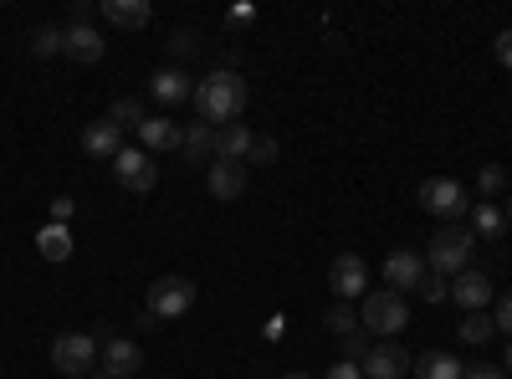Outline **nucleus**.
I'll return each instance as SVG.
<instances>
[{
    "label": "nucleus",
    "mask_w": 512,
    "mask_h": 379,
    "mask_svg": "<svg viewBox=\"0 0 512 379\" xmlns=\"http://www.w3.org/2000/svg\"><path fill=\"white\" fill-rule=\"evenodd\" d=\"M251 103V82L236 72V67H216L210 77L195 82V108H200V123H210V129H226V123H236Z\"/></svg>",
    "instance_id": "nucleus-1"
},
{
    "label": "nucleus",
    "mask_w": 512,
    "mask_h": 379,
    "mask_svg": "<svg viewBox=\"0 0 512 379\" xmlns=\"http://www.w3.org/2000/svg\"><path fill=\"white\" fill-rule=\"evenodd\" d=\"M472 251H477V236H472V226H441L436 236H431V246H425V267H431L436 277H456V272H466L472 267Z\"/></svg>",
    "instance_id": "nucleus-2"
},
{
    "label": "nucleus",
    "mask_w": 512,
    "mask_h": 379,
    "mask_svg": "<svg viewBox=\"0 0 512 379\" xmlns=\"http://www.w3.org/2000/svg\"><path fill=\"white\" fill-rule=\"evenodd\" d=\"M405 323H410V303L400 298V292H390V287H374V292H364L359 328H369L374 339H379V333H400Z\"/></svg>",
    "instance_id": "nucleus-3"
},
{
    "label": "nucleus",
    "mask_w": 512,
    "mask_h": 379,
    "mask_svg": "<svg viewBox=\"0 0 512 379\" xmlns=\"http://www.w3.org/2000/svg\"><path fill=\"white\" fill-rule=\"evenodd\" d=\"M98 359H103V339H93V333H57L52 339V364L62 374H72V379L93 374Z\"/></svg>",
    "instance_id": "nucleus-4"
},
{
    "label": "nucleus",
    "mask_w": 512,
    "mask_h": 379,
    "mask_svg": "<svg viewBox=\"0 0 512 379\" xmlns=\"http://www.w3.org/2000/svg\"><path fill=\"white\" fill-rule=\"evenodd\" d=\"M144 308H149V318H185L195 308V282L190 277H159V282H149Z\"/></svg>",
    "instance_id": "nucleus-5"
},
{
    "label": "nucleus",
    "mask_w": 512,
    "mask_h": 379,
    "mask_svg": "<svg viewBox=\"0 0 512 379\" xmlns=\"http://www.w3.org/2000/svg\"><path fill=\"white\" fill-rule=\"evenodd\" d=\"M420 205L431 210V216H441L446 226H461V216L472 210V200H466L461 180H446V175H436V180H420Z\"/></svg>",
    "instance_id": "nucleus-6"
},
{
    "label": "nucleus",
    "mask_w": 512,
    "mask_h": 379,
    "mask_svg": "<svg viewBox=\"0 0 512 379\" xmlns=\"http://www.w3.org/2000/svg\"><path fill=\"white\" fill-rule=\"evenodd\" d=\"M113 180H118L123 190H134V195H149V190L159 185V164H154V154H149V149L123 144V149H118V159H113Z\"/></svg>",
    "instance_id": "nucleus-7"
},
{
    "label": "nucleus",
    "mask_w": 512,
    "mask_h": 379,
    "mask_svg": "<svg viewBox=\"0 0 512 379\" xmlns=\"http://www.w3.org/2000/svg\"><path fill=\"white\" fill-rule=\"evenodd\" d=\"M328 282H333L338 298H364L369 292V262L359 257V251H344V257H333Z\"/></svg>",
    "instance_id": "nucleus-8"
},
{
    "label": "nucleus",
    "mask_w": 512,
    "mask_h": 379,
    "mask_svg": "<svg viewBox=\"0 0 512 379\" xmlns=\"http://www.w3.org/2000/svg\"><path fill=\"white\" fill-rule=\"evenodd\" d=\"M425 272H431V267H425L415 251H390V257H384V282H390V292H400V298H405V292H420Z\"/></svg>",
    "instance_id": "nucleus-9"
},
{
    "label": "nucleus",
    "mask_w": 512,
    "mask_h": 379,
    "mask_svg": "<svg viewBox=\"0 0 512 379\" xmlns=\"http://www.w3.org/2000/svg\"><path fill=\"white\" fill-rule=\"evenodd\" d=\"M139 364H144L139 344H134V339H118V333H108V339H103V359H98V369H103V374H113V379H134V374H139Z\"/></svg>",
    "instance_id": "nucleus-10"
},
{
    "label": "nucleus",
    "mask_w": 512,
    "mask_h": 379,
    "mask_svg": "<svg viewBox=\"0 0 512 379\" xmlns=\"http://www.w3.org/2000/svg\"><path fill=\"white\" fill-rule=\"evenodd\" d=\"M451 298H456V308H466V313H482V308L492 303V277L477 272V267L456 272V277H451Z\"/></svg>",
    "instance_id": "nucleus-11"
},
{
    "label": "nucleus",
    "mask_w": 512,
    "mask_h": 379,
    "mask_svg": "<svg viewBox=\"0 0 512 379\" xmlns=\"http://www.w3.org/2000/svg\"><path fill=\"white\" fill-rule=\"evenodd\" d=\"M410 364H415L410 349H400V344H374L369 359H364L359 369H364V379H405Z\"/></svg>",
    "instance_id": "nucleus-12"
},
{
    "label": "nucleus",
    "mask_w": 512,
    "mask_h": 379,
    "mask_svg": "<svg viewBox=\"0 0 512 379\" xmlns=\"http://www.w3.org/2000/svg\"><path fill=\"white\" fill-rule=\"evenodd\" d=\"M205 185H210V195H216V200H241V195H246V164L216 159V164L205 170Z\"/></svg>",
    "instance_id": "nucleus-13"
},
{
    "label": "nucleus",
    "mask_w": 512,
    "mask_h": 379,
    "mask_svg": "<svg viewBox=\"0 0 512 379\" xmlns=\"http://www.w3.org/2000/svg\"><path fill=\"white\" fill-rule=\"evenodd\" d=\"M62 57H72V62H103V36L93 31V26H67L62 31Z\"/></svg>",
    "instance_id": "nucleus-14"
},
{
    "label": "nucleus",
    "mask_w": 512,
    "mask_h": 379,
    "mask_svg": "<svg viewBox=\"0 0 512 379\" xmlns=\"http://www.w3.org/2000/svg\"><path fill=\"white\" fill-rule=\"evenodd\" d=\"M82 149H88L93 159H118L123 129H118L113 118H98V123H88V129H82Z\"/></svg>",
    "instance_id": "nucleus-15"
},
{
    "label": "nucleus",
    "mask_w": 512,
    "mask_h": 379,
    "mask_svg": "<svg viewBox=\"0 0 512 379\" xmlns=\"http://www.w3.org/2000/svg\"><path fill=\"white\" fill-rule=\"evenodd\" d=\"M180 123L175 118H144L139 123V149H149V154H164V149H180Z\"/></svg>",
    "instance_id": "nucleus-16"
},
{
    "label": "nucleus",
    "mask_w": 512,
    "mask_h": 379,
    "mask_svg": "<svg viewBox=\"0 0 512 379\" xmlns=\"http://www.w3.org/2000/svg\"><path fill=\"white\" fill-rule=\"evenodd\" d=\"M149 93H154L159 103H185V98H195V82H190V72H180V67H164V72L149 77Z\"/></svg>",
    "instance_id": "nucleus-17"
},
{
    "label": "nucleus",
    "mask_w": 512,
    "mask_h": 379,
    "mask_svg": "<svg viewBox=\"0 0 512 379\" xmlns=\"http://www.w3.org/2000/svg\"><path fill=\"white\" fill-rule=\"evenodd\" d=\"M103 16L113 26H123V31H144L154 21V6L149 0H103Z\"/></svg>",
    "instance_id": "nucleus-18"
},
{
    "label": "nucleus",
    "mask_w": 512,
    "mask_h": 379,
    "mask_svg": "<svg viewBox=\"0 0 512 379\" xmlns=\"http://www.w3.org/2000/svg\"><path fill=\"white\" fill-rule=\"evenodd\" d=\"M410 369H415L420 379H461V374H466V364H461L456 354H446V349H425Z\"/></svg>",
    "instance_id": "nucleus-19"
},
{
    "label": "nucleus",
    "mask_w": 512,
    "mask_h": 379,
    "mask_svg": "<svg viewBox=\"0 0 512 379\" xmlns=\"http://www.w3.org/2000/svg\"><path fill=\"white\" fill-rule=\"evenodd\" d=\"M180 154L190 164H210L216 159V129H210V123H190V129L180 134Z\"/></svg>",
    "instance_id": "nucleus-20"
},
{
    "label": "nucleus",
    "mask_w": 512,
    "mask_h": 379,
    "mask_svg": "<svg viewBox=\"0 0 512 379\" xmlns=\"http://www.w3.org/2000/svg\"><path fill=\"white\" fill-rule=\"evenodd\" d=\"M251 144H256V134L246 129V123H226V129H216V159H236V164H246Z\"/></svg>",
    "instance_id": "nucleus-21"
},
{
    "label": "nucleus",
    "mask_w": 512,
    "mask_h": 379,
    "mask_svg": "<svg viewBox=\"0 0 512 379\" xmlns=\"http://www.w3.org/2000/svg\"><path fill=\"white\" fill-rule=\"evenodd\" d=\"M36 246H41V257H47V262H67L72 257V236H67V226H41L36 231Z\"/></svg>",
    "instance_id": "nucleus-22"
},
{
    "label": "nucleus",
    "mask_w": 512,
    "mask_h": 379,
    "mask_svg": "<svg viewBox=\"0 0 512 379\" xmlns=\"http://www.w3.org/2000/svg\"><path fill=\"white\" fill-rule=\"evenodd\" d=\"M108 118L118 123V129H134V134H139V123H144L149 113H144V103H139V98H118V103L108 108Z\"/></svg>",
    "instance_id": "nucleus-23"
},
{
    "label": "nucleus",
    "mask_w": 512,
    "mask_h": 379,
    "mask_svg": "<svg viewBox=\"0 0 512 379\" xmlns=\"http://www.w3.org/2000/svg\"><path fill=\"white\" fill-rule=\"evenodd\" d=\"M492 333H497V323H492L487 313H466V318H461V339H466V344H492Z\"/></svg>",
    "instance_id": "nucleus-24"
},
{
    "label": "nucleus",
    "mask_w": 512,
    "mask_h": 379,
    "mask_svg": "<svg viewBox=\"0 0 512 379\" xmlns=\"http://www.w3.org/2000/svg\"><path fill=\"white\" fill-rule=\"evenodd\" d=\"M497 231H502V210H497L492 200H487V205H472V236H487V241H492Z\"/></svg>",
    "instance_id": "nucleus-25"
},
{
    "label": "nucleus",
    "mask_w": 512,
    "mask_h": 379,
    "mask_svg": "<svg viewBox=\"0 0 512 379\" xmlns=\"http://www.w3.org/2000/svg\"><path fill=\"white\" fill-rule=\"evenodd\" d=\"M31 52H36V57H57V52H62V26H36Z\"/></svg>",
    "instance_id": "nucleus-26"
},
{
    "label": "nucleus",
    "mask_w": 512,
    "mask_h": 379,
    "mask_svg": "<svg viewBox=\"0 0 512 379\" xmlns=\"http://www.w3.org/2000/svg\"><path fill=\"white\" fill-rule=\"evenodd\" d=\"M369 349H374V333H369V328H359V333H349V339H344V359H349V364H364Z\"/></svg>",
    "instance_id": "nucleus-27"
},
{
    "label": "nucleus",
    "mask_w": 512,
    "mask_h": 379,
    "mask_svg": "<svg viewBox=\"0 0 512 379\" xmlns=\"http://www.w3.org/2000/svg\"><path fill=\"white\" fill-rule=\"evenodd\" d=\"M323 323H328V328H333V333H338V339H349V333H359V318H354V313H349V308H344V303H333V308H328V318H323Z\"/></svg>",
    "instance_id": "nucleus-28"
},
{
    "label": "nucleus",
    "mask_w": 512,
    "mask_h": 379,
    "mask_svg": "<svg viewBox=\"0 0 512 379\" xmlns=\"http://www.w3.org/2000/svg\"><path fill=\"white\" fill-rule=\"evenodd\" d=\"M420 298H425V303H441V298H451V282H446V277H436V272H425V282H420Z\"/></svg>",
    "instance_id": "nucleus-29"
},
{
    "label": "nucleus",
    "mask_w": 512,
    "mask_h": 379,
    "mask_svg": "<svg viewBox=\"0 0 512 379\" xmlns=\"http://www.w3.org/2000/svg\"><path fill=\"white\" fill-rule=\"evenodd\" d=\"M477 185H482V195H497V190L507 185V175H502V164H482V175H477Z\"/></svg>",
    "instance_id": "nucleus-30"
},
{
    "label": "nucleus",
    "mask_w": 512,
    "mask_h": 379,
    "mask_svg": "<svg viewBox=\"0 0 512 379\" xmlns=\"http://www.w3.org/2000/svg\"><path fill=\"white\" fill-rule=\"evenodd\" d=\"M282 149H277V139H256L251 144V154H246V164H272Z\"/></svg>",
    "instance_id": "nucleus-31"
},
{
    "label": "nucleus",
    "mask_w": 512,
    "mask_h": 379,
    "mask_svg": "<svg viewBox=\"0 0 512 379\" xmlns=\"http://www.w3.org/2000/svg\"><path fill=\"white\" fill-rule=\"evenodd\" d=\"M169 52H180V57L200 52V36H195V31H175V36H169Z\"/></svg>",
    "instance_id": "nucleus-32"
},
{
    "label": "nucleus",
    "mask_w": 512,
    "mask_h": 379,
    "mask_svg": "<svg viewBox=\"0 0 512 379\" xmlns=\"http://www.w3.org/2000/svg\"><path fill=\"white\" fill-rule=\"evenodd\" d=\"M492 323H497L502 333H512V292H502V298H497V313H492Z\"/></svg>",
    "instance_id": "nucleus-33"
},
{
    "label": "nucleus",
    "mask_w": 512,
    "mask_h": 379,
    "mask_svg": "<svg viewBox=\"0 0 512 379\" xmlns=\"http://www.w3.org/2000/svg\"><path fill=\"white\" fill-rule=\"evenodd\" d=\"M461 379H502V364H466Z\"/></svg>",
    "instance_id": "nucleus-34"
},
{
    "label": "nucleus",
    "mask_w": 512,
    "mask_h": 379,
    "mask_svg": "<svg viewBox=\"0 0 512 379\" xmlns=\"http://www.w3.org/2000/svg\"><path fill=\"white\" fill-rule=\"evenodd\" d=\"M328 379H364V369H359V364H349V359H338V364L328 369Z\"/></svg>",
    "instance_id": "nucleus-35"
},
{
    "label": "nucleus",
    "mask_w": 512,
    "mask_h": 379,
    "mask_svg": "<svg viewBox=\"0 0 512 379\" xmlns=\"http://www.w3.org/2000/svg\"><path fill=\"white\" fill-rule=\"evenodd\" d=\"M497 62H502V67H512V31H502V36H497Z\"/></svg>",
    "instance_id": "nucleus-36"
},
{
    "label": "nucleus",
    "mask_w": 512,
    "mask_h": 379,
    "mask_svg": "<svg viewBox=\"0 0 512 379\" xmlns=\"http://www.w3.org/2000/svg\"><path fill=\"white\" fill-rule=\"evenodd\" d=\"M67 216H72V200H67V195H62V200H57V205H52V221H57V226H62V221H67Z\"/></svg>",
    "instance_id": "nucleus-37"
},
{
    "label": "nucleus",
    "mask_w": 512,
    "mask_h": 379,
    "mask_svg": "<svg viewBox=\"0 0 512 379\" xmlns=\"http://www.w3.org/2000/svg\"><path fill=\"white\" fill-rule=\"evenodd\" d=\"M88 379H113V374H103V369H93V374H88Z\"/></svg>",
    "instance_id": "nucleus-38"
},
{
    "label": "nucleus",
    "mask_w": 512,
    "mask_h": 379,
    "mask_svg": "<svg viewBox=\"0 0 512 379\" xmlns=\"http://www.w3.org/2000/svg\"><path fill=\"white\" fill-rule=\"evenodd\" d=\"M502 369H512V349H507V359H502Z\"/></svg>",
    "instance_id": "nucleus-39"
},
{
    "label": "nucleus",
    "mask_w": 512,
    "mask_h": 379,
    "mask_svg": "<svg viewBox=\"0 0 512 379\" xmlns=\"http://www.w3.org/2000/svg\"><path fill=\"white\" fill-rule=\"evenodd\" d=\"M282 379H308V374H282Z\"/></svg>",
    "instance_id": "nucleus-40"
},
{
    "label": "nucleus",
    "mask_w": 512,
    "mask_h": 379,
    "mask_svg": "<svg viewBox=\"0 0 512 379\" xmlns=\"http://www.w3.org/2000/svg\"><path fill=\"white\" fill-rule=\"evenodd\" d=\"M507 221H512V195H507Z\"/></svg>",
    "instance_id": "nucleus-41"
}]
</instances>
